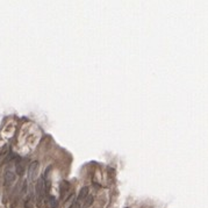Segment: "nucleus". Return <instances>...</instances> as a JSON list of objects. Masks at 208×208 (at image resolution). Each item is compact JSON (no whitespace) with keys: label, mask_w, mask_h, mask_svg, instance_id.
Here are the masks:
<instances>
[{"label":"nucleus","mask_w":208,"mask_h":208,"mask_svg":"<svg viewBox=\"0 0 208 208\" xmlns=\"http://www.w3.org/2000/svg\"><path fill=\"white\" fill-rule=\"evenodd\" d=\"M36 202H37V206L40 207L42 201H43V197H44V178L41 177L39 178L37 180V184H36Z\"/></svg>","instance_id":"obj_1"},{"label":"nucleus","mask_w":208,"mask_h":208,"mask_svg":"<svg viewBox=\"0 0 208 208\" xmlns=\"http://www.w3.org/2000/svg\"><path fill=\"white\" fill-rule=\"evenodd\" d=\"M37 173H39V162H33L30 165H29V169H28V179L30 181H34L35 178L37 177Z\"/></svg>","instance_id":"obj_2"},{"label":"nucleus","mask_w":208,"mask_h":208,"mask_svg":"<svg viewBox=\"0 0 208 208\" xmlns=\"http://www.w3.org/2000/svg\"><path fill=\"white\" fill-rule=\"evenodd\" d=\"M89 195V187H83L82 190H80V192H79V195H78V199H77V204L78 205H80V204H83V201L86 199V197Z\"/></svg>","instance_id":"obj_3"},{"label":"nucleus","mask_w":208,"mask_h":208,"mask_svg":"<svg viewBox=\"0 0 208 208\" xmlns=\"http://www.w3.org/2000/svg\"><path fill=\"white\" fill-rule=\"evenodd\" d=\"M14 180H15V174H14V172L11 171V170L6 171V173H5V183H6V185H11Z\"/></svg>","instance_id":"obj_4"},{"label":"nucleus","mask_w":208,"mask_h":208,"mask_svg":"<svg viewBox=\"0 0 208 208\" xmlns=\"http://www.w3.org/2000/svg\"><path fill=\"white\" fill-rule=\"evenodd\" d=\"M69 188H70V186H69V184H67L66 181H63V183L60 184V195H62V198L67 193Z\"/></svg>","instance_id":"obj_5"},{"label":"nucleus","mask_w":208,"mask_h":208,"mask_svg":"<svg viewBox=\"0 0 208 208\" xmlns=\"http://www.w3.org/2000/svg\"><path fill=\"white\" fill-rule=\"evenodd\" d=\"M93 200H94V199H93L92 195H87L86 199L83 201V207L82 208H89L92 204H93Z\"/></svg>","instance_id":"obj_6"},{"label":"nucleus","mask_w":208,"mask_h":208,"mask_svg":"<svg viewBox=\"0 0 208 208\" xmlns=\"http://www.w3.org/2000/svg\"><path fill=\"white\" fill-rule=\"evenodd\" d=\"M16 174H19V176H22L23 174V172H25V165H23V163H18L16 165Z\"/></svg>","instance_id":"obj_7"},{"label":"nucleus","mask_w":208,"mask_h":208,"mask_svg":"<svg viewBox=\"0 0 208 208\" xmlns=\"http://www.w3.org/2000/svg\"><path fill=\"white\" fill-rule=\"evenodd\" d=\"M25 207L26 208H33L34 207V202H33V197L30 195L29 198H28V200L25 202Z\"/></svg>","instance_id":"obj_8"},{"label":"nucleus","mask_w":208,"mask_h":208,"mask_svg":"<svg viewBox=\"0 0 208 208\" xmlns=\"http://www.w3.org/2000/svg\"><path fill=\"white\" fill-rule=\"evenodd\" d=\"M49 205L51 208H57V202H56V199L52 198L51 195H49Z\"/></svg>","instance_id":"obj_9"},{"label":"nucleus","mask_w":208,"mask_h":208,"mask_svg":"<svg viewBox=\"0 0 208 208\" xmlns=\"http://www.w3.org/2000/svg\"><path fill=\"white\" fill-rule=\"evenodd\" d=\"M70 208H79V205H78L77 202H74V204H72V205H71V207Z\"/></svg>","instance_id":"obj_10"}]
</instances>
